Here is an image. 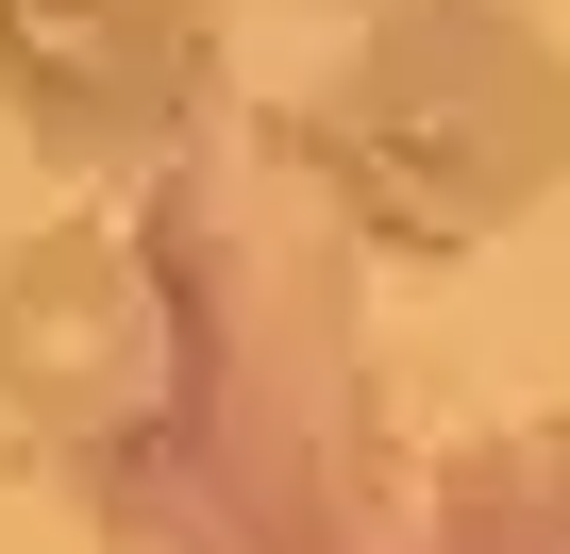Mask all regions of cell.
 Returning <instances> with one entry per match:
<instances>
[{"label": "cell", "mask_w": 570, "mask_h": 554, "mask_svg": "<svg viewBox=\"0 0 570 554\" xmlns=\"http://www.w3.org/2000/svg\"><path fill=\"white\" fill-rule=\"evenodd\" d=\"M320 168V202L370 252H487L570 185V51L520 0H386L353 18L336 85L285 118Z\"/></svg>", "instance_id": "obj_1"}, {"label": "cell", "mask_w": 570, "mask_h": 554, "mask_svg": "<svg viewBox=\"0 0 570 554\" xmlns=\"http://www.w3.org/2000/svg\"><path fill=\"white\" fill-rule=\"evenodd\" d=\"M168 353H185V320H168L151 218H51L0 252V420L51 470L118 487L135 437L168 420Z\"/></svg>", "instance_id": "obj_2"}, {"label": "cell", "mask_w": 570, "mask_h": 554, "mask_svg": "<svg viewBox=\"0 0 570 554\" xmlns=\"http://www.w3.org/2000/svg\"><path fill=\"white\" fill-rule=\"evenodd\" d=\"M218 101V0H0V118L51 168H168Z\"/></svg>", "instance_id": "obj_3"}, {"label": "cell", "mask_w": 570, "mask_h": 554, "mask_svg": "<svg viewBox=\"0 0 570 554\" xmlns=\"http://www.w3.org/2000/svg\"><path fill=\"white\" fill-rule=\"evenodd\" d=\"M420 554H570V420L453 454V487H436V537H420Z\"/></svg>", "instance_id": "obj_4"}, {"label": "cell", "mask_w": 570, "mask_h": 554, "mask_svg": "<svg viewBox=\"0 0 570 554\" xmlns=\"http://www.w3.org/2000/svg\"><path fill=\"white\" fill-rule=\"evenodd\" d=\"M353 18H386V0H353Z\"/></svg>", "instance_id": "obj_5"}]
</instances>
